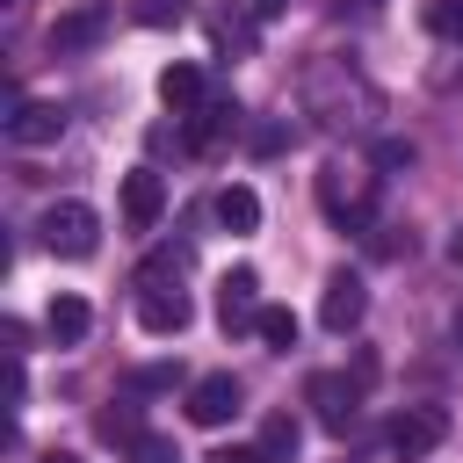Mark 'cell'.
I'll list each match as a JSON object with an SVG mask.
<instances>
[{
    "mask_svg": "<svg viewBox=\"0 0 463 463\" xmlns=\"http://www.w3.org/2000/svg\"><path fill=\"white\" fill-rule=\"evenodd\" d=\"M36 232H43V246H51L58 260H87V253L101 246V217H94L87 203H51Z\"/></svg>",
    "mask_w": 463,
    "mask_h": 463,
    "instance_id": "obj_3",
    "label": "cell"
},
{
    "mask_svg": "<svg viewBox=\"0 0 463 463\" xmlns=\"http://www.w3.org/2000/svg\"><path fill=\"white\" fill-rule=\"evenodd\" d=\"M282 7H289V0H253V14H282Z\"/></svg>",
    "mask_w": 463,
    "mask_h": 463,
    "instance_id": "obj_28",
    "label": "cell"
},
{
    "mask_svg": "<svg viewBox=\"0 0 463 463\" xmlns=\"http://www.w3.org/2000/svg\"><path fill=\"white\" fill-rule=\"evenodd\" d=\"M203 463H260V456H253V449H210Z\"/></svg>",
    "mask_w": 463,
    "mask_h": 463,
    "instance_id": "obj_27",
    "label": "cell"
},
{
    "mask_svg": "<svg viewBox=\"0 0 463 463\" xmlns=\"http://www.w3.org/2000/svg\"><path fill=\"white\" fill-rule=\"evenodd\" d=\"M109 36V7L101 0H80V7H65L58 22H51V51H87V43H101Z\"/></svg>",
    "mask_w": 463,
    "mask_h": 463,
    "instance_id": "obj_11",
    "label": "cell"
},
{
    "mask_svg": "<svg viewBox=\"0 0 463 463\" xmlns=\"http://www.w3.org/2000/svg\"><path fill=\"white\" fill-rule=\"evenodd\" d=\"M253 333H260L268 347H297V311H282V304H260V318H253Z\"/></svg>",
    "mask_w": 463,
    "mask_h": 463,
    "instance_id": "obj_18",
    "label": "cell"
},
{
    "mask_svg": "<svg viewBox=\"0 0 463 463\" xmlns=\"http://www.w3.org/2000/svg\"><path fill=\"white\" fill-rule=\"evenodd\" d=\"M232 130H239V101H232V94H210V101L188 116L181 145H188V152H210V145H217V137H232Z\"/></svg>",
    "mask_w": 463,
    "mask_h": 463,
    "instance_id": "obj_12",
    "label": "cell"
},
{
    "mask_svg": "<svg viewBox=\"0 0 463 463\" xmlns=\"http://www.w3.org/2000/svg\"><path fill=\"white\" fill-rule=\"evenodd\" d=\"M304 116H318V123L340 130V137H362V130H376L383 94L369 87V72H362L354 58H318V65L304 72Z\"/></svg>",
    "mask_w": 463,
    "mask_h": 463,
    "instance_id": "obj_1",
    "label": "cell"
},
{
    "mask_svg": "<svg viewBox=\"0 0 463 463\" xmlns=\"http://www.w3.org/2000/svg\"><path fill=\"white\" fill-rule=\"evenodd\" d=\"M43 463H80V456H72V449H51V456H43Z\"/></svg>",
    "mask_w": 463,
    "mask_h": 463,
    "instance_id": "obj_29",
    "label": "cell"
},
{
    "mask_svg": "<svg viewBox=\"0 0 463 463\" xmlns=\"http://www.w3.org/2000/svg\"><path fill=\"white\" fill-rule=\"evenodd\" d=\"M217 224H224V232H253V224H260V195H253L246 181L217 188Z\"/></svg>",
    "mask_w": 463,
    "mask_h": 463,
    "instance_id": "obj_16",
    "label": "cell"
},
{
    "mask_svg": "<svg viewBox=\"0 0 463 463\" xmlns=\"http://www.w3.org/2000/svg\"><path fill=\"white\" fill-rule=\"evenodd\" d=\"M22 391H29V376H22V354L7 362V405H22Z\"/></svg>",
    "mask_w": 463,
    "mask_h": 463,
    "instance_id": "obj_26",
    "label": "cell"
},
{
    "mask_svg": "<svg viewBox=\"0 0 463 463\" xmlns=\"http://www.w3.org/2000/svg\"><path fill=\"white\" fill-rule=\"evenodd\" d=\"M130 463H181L174 441H130Z\"/></svg>",
    "mask_w": 463,
    "mask_h": 463,
    "instance_id": "obj_22",
    "label": "cell"
},
{
    "mask_svg": "<svg viewBox=\"0 0 463 463\" xmlns=\"http://www.w3.org/2000/svg\"><path fill=\"white\" fill-rule=\"evenodd\" d=\"M130 14H137L145 29H166V22H181V14H188V0H130Z\"/></svg>",
    "mask_w": 463,
    "mask_h": 463,
    "instance_id": "obj_20",
    "label": "cell"
},
{
    "mask_svg": "<svg viewBox=\"0 0 463 463\" xmlns=\"http://www.w3.org/2000/svg\"><path fill=\"white\" fill-rule=\"evenodd\" d=\"M260 318V275L253 268H232L224 282H217V326L224 333H246Z\"/></svg>",
    "mask_w": 463,
    "mask_h": 463,
    "instance_id": "obj_7",
    "label": "cell"
},
{
    "mask_svg": "<svg viewBox=\"0 0 463 463\" xmlns=\"http://www.w3.org/2000/svg\"><path fill=\"white\" fill-rule=\"evenodd\" d=\"M449 333H456V347H463V304H456V318H449Z\"/></svg>",
    "mask_w": 463,
    "mask_h": 463,
    "instance_id": "obj_31",
    "label": "cell"
},
{
    "mask_svg": "<svg viewBox=\"0 0 463 463\" xmlns=\"http://www.w3.org/2000/svg\"><path fill=\"white\" fill-rule=\"evenodd\" d=\"M449 260H456V268H463V232H456V239H449Z\"/></svg>",
    "mask_w": 463,
    "mask_h": 463,
    "instance_id": "obj_30",
    "label": "cell"
},
{
    "mask_svg": "<svg viewBox=\"0 0 463 463\" xmlns=\"http://www.w3.org/2000/svg\"><path fill=\"white\" fill-rule=\"evenodd\" d=\"M441 434H449V412H441V405H405V412L383 427L391 456H405V463H420L427 449H441Z\"/></svg>",
    "mask_w": 463,
    "mask_h": 463,
    "instance_id": "obj_6",
    "label": "cell"
},
{
    "mask_svg": "<svg viewBox=\"0 0 463 463\" xmlns=\"http://www.w3.org/2000/svg\"><path fill=\"white\" fill-rule=\"evenodd\" d=\"M318 210L340 232H369V217H376V174L362 159H326L318 166Z\"/></svg>",
    "mask_w": 463,
    "mask_h": 463,
    "instance_id": "obj_2",
    "label": "cell"
},
{
    "mask_svg": "<svg viewBox=\"0 0 463 463\" xmlns=\"http://www.w3.org/2000/svg\"><path fill=\"white\" fill-rule=\"evenodd\" d=\"M159 210H166V181H159L152 166H130V174H123V224H130V232H152Z\"/></svg>",
    "mask_w": 463,
    "mask_h": 463,
    "instance_id": "obj_10",
    "label": "cell"
},
{
    "mask_svg": "<svg viewBox=\"0 0 463 463\" xmlns=\"http://www.w3.org/2000/svg\"><path fill=\"white\" fill-rule=\"evenodd\" d=\"M376 166H412V145H405V137H383V145H376Z\"/></svg>",
    "mask_w": 463,
    "mask_h": 463,
    "instance_id": "obj_23",
    "label": "cell"
},
{
    "mask_svg": "<svg viewBox=\"0 0 463 463\" xmlns=\"http://www.w3.org/2000/svg\"><path fill=\"white\" fill-rule=\"evenodd\" d=\"M58 137H65L58 101H14L7 109V145H58Z\"/></svg>",
    "mask_w": 463,
    "mask_h": 463,
    "instance_id": "obj_9",
    "label": "cell"
},
{
    "mask_svg": "<svg viewBox=\"0 0 463 463\" xmlns=\"http://www.w3.org/2000/svg\"><path fill=\"white\" fill-rule=\"evenodd\" d=\"M427 29L449 36V43H463V0H427Z\"/></svg>",
    "mask_w": 463,
    "mask_h": 463,
    "instance_id": "obj_19",
    "label": "cell"
},
{
    "mask_svg": "<svg viewBox=\"0 0 463 463\" xmlns=\"http://www.w3.org/2000/svg\"><path fill=\"white\" fill-rule=\"evenodd\" d=\"M159 101H166L174 116H195V109L210 101V80H203V65H188V58H181V65H166V72H159Z\"/></svg>",
    "mask_w": 463,
    "mask_h": 463,
    "instance_id": "obj_14",
    "label": "cell"
},
{
    "mask_svg": "<svg viewBox=\"0 0 463 463\" xmlns=\"http://www.w3.org/2000/svg\"><path fill=\"white\" fill-rule=\"evenodd\" d=\"M362 383L369 376H333V369H318L311 383H304V398H311V412H318V427L326 434H354V420H362Z\"/></svg>",
    "mask_w": 463,
    "mask_h": 463,
    "instance_id": "obj_4",
    "label": "cell"
},
{
    "mask_svg": "<svg viewBox=\"0 0 463 463\" xmlns=\"http://www.w3.org/2000/svg\"><path fill=\"white\" fill-rule=\"evenodd\" d=\"M362 311H369V282H362L354 268H333L326 289H318V326H326V333H354Z\"/></svg>",
    "mask_w": 463,
    "mask_h": 463,
    "instance_id": "obj_5",
    "label": "cell"
},
{
    "mask_svg": "<svg viewBox=\"0 0 463 463\" xmlns=\"http://www.w3.org/2000/svg\"><path fill=\"white\" fill-rule=\"evenodd\" d=\"M43 326H51V340H58V347H80V340L94 333V311H87V297H51Z\"/></svg>",
    "mask_w": 463,
    "mask_h": 463,
    "instance_id": "obj_15",
    "label": "cell"
},
{
    "mask_svg": "<svg viewBox=\"0 0 463 463\" xmlns=\"http://www.w3.org/2000/svg\"><path fill=\"white\" fill-rule=\"evenodd\" d=\"M253 456H260V463H297V420H289V412H275V420L260 427Z\"/></svg>",
    "mask_w": 463,
    "mask_h": 463,
    "instance_id": "obj_17",
    "label": "cell"
},
{
    "mask_svg": "<svg viewBox=\"0 0 463 463\" xmlns=\"http://www.w3.org/2000/svg\"><path fill=\"white\" fill-rule=\"evenodd\" d=\"M282 137H289L282 123H260V130H253V152H282Z\"/></svg>",
    "mask_w": 463,
    "mask_h": 463,
    "instance_id": "obj_24",
    "label": "cell"
},
{
    "mask_svg": "<svg viewBox=\"0 0 463 463\" xmlns=\"http://www.w3.org/2000/svg\"><path fill=\"white\" fill-rule=\"evenodd\" d=\"M188 318H195V311H188L181 289H166V282H145V289H137V326H145V333H181Z\"/></svg>",
    "mask_w": 463,
    "mask_h": 463,
    "instance_id": "obj_13",
    "label": "cell"
},
{
    "mask_svg": "<svg viewBox=\"0 0 463 463\" xmlns=\"http://www.w3.org/2000/svg\"><path fill=\"white\" fill-rule=\"evenodd\" d=\"M232 412H239V376L210 369V376L188 383V420H195V427H224Z\"/></svg>",
    "mask_w": 463,
    "mask_h": 463,
    "instance_id": "obj_8",
    "label": "cell"
},
{
    "mask_svg": "<svg viewBox=\"0 0 463 463\" xmlns=\"http://www.w3.org/2000/svg\"><path fill=\"white\" fill-rule=\"evenodd\" d=\"M101 441H145V434H137V412H130V405L101 412Z\"/></svg>",
    "mask_w": 463,
    "mask_h": 463,
    "instance_id": "obj_21",
    "label": "cell"
},
{
    "mask_svg": "<svg viewBox=\"0 0 463 463\" xmlns=\"http://www.w3.org/2000/svg\"><path fill=\"white\" fill-rule=\"evenodd\" d=\"M166 383H174V369H137L130 376V391H166Z\"/></svg>",
    "mask_w": 463,
    "mask_h": 463,
    "instance_id": "obj_25",
    "label": "cell"
}]
</instances>
